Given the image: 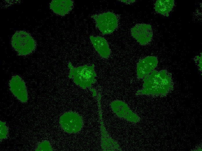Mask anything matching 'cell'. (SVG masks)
<instances>
[{
	"mask_svg": "<svg viewBox=\"0 0 202 151\" xmlns=\"http://www.w3.org/2000/svg\"><path fill=\"white\" fill-rule=\"evenodd\" d=\"M8 133V129L5 122H0V138L2 140L6 138Z\"/></svg>",
	"mask_w": 202,
	"mask_h": 151,
	"instance_id": "obj_13",
	"label": "cell"
},
{
	"mask_svg": "<svg viewBox=\"0 0 202 151\" xmlns=\"http://www.w3.org/2000/svg\"><path fill=\"white\" fill-rule=\"evenodd\" d=\"M89 38L95 49L100 55L103 58L109 57L111 51L107 40L100 36H90Z\"/></svg>",
	"mask_w": 202,
	"mask_h": 151,
	"instance_id": "obj_10",
	"label": "cell"
},
{
	"mask_svg": "<svg viewBox=\"0 0 202 151\" xmlns=\"http://www.w3.org/2000/svg\"><path fill=\"white\" fill-rule=\"evenodd\" d=\"M91 17L94 19L96 26L103 35L112 33L118 26V20L116 15L111 12L94 15Z\"/></svg>",
	"mask_w": 202,
	"mask_h": 151,
	"instance_id": "obj_4",
	"label": "cell"
},
{
	"mask_svg": "<svg viewBox=\"0 0 202 151\" xmlns=\"http://www.w3.org/2000/svg\"><path fill=\"white\" fill-rule=\"evenodd\" d=\"M68 66L70 69L69 77L72 78L74 82L83 89L90 87L96 81V74L93 64L91 66L85 65L74 68L70 62Z\"/></svg>",
	"mask_w": 202,
	"mask_h": 151,
	"instance_id": "obj_2",
	"label": "cell"
},
{
	"mask_svg": "<svg viewBox=\"0 0 202 151\" xmlns=\"http://www.w3.org/2000/svg\"><path fill=\"white\" fill-rule=\"evenodd\" d=\"M174 2L173 0H157L155 4V10L158 13L167 16L174 6Z\"/></svg>",
	"mask_w": 202,
	"mask_h": 151,
	"instance_id": "obj_11",
	"label": "cell"
},
{
	"mask_svg": "<svg viewBox=\"0 0 202 151\" xmlns=\"http://www.w3.org/2000/svg\"><path fill=\"white\" fill-rule=\"evenodd\" d=\"M10 91L19 101L23 103L27 101L28 94L25 82L18 75L12 76L9 82Z\"/></svg>",
	"mask_w": 202,
	"mask_h": 151,
	"instance_id": "obj_6",
	"label": "cell"
},
{
	"mask_svg": "<svg viewBox=\"0 0 202 151\" xmlns=\"http://www.w3.org/2000/svg\"><path fill=\"white\" fill-rule=\"evenodd\" d=\"M73 2L71 0H53L50 4V8L55 14L64 16L71 10Z\"/></svg>",
	"mask_w": 202,
	"mask_h": 151,
	"instance_id": "obj_9",
	"label": "cell"
},
{
	"mask_svg": "<svg viewBox=\"0 0 202 151\" xmlns=\"http://www.w3.org/2000/svg\"><path fill=\"white\" fill-rule=\"evenodd\" d=\"M59 123L62 129L69 134L76 133L81 129L83 125L82 117L76 113L67 112L59 118Z\"/></svg>",
	"mask_w": 202,
	"mask_h": 151,
	"instance_id": "obj_5",
	"label": "cell"
},
{
	"mask_svg": "<svg viewBox=\"0 0 202 151\" xmlns=\"http://www.w3.org/2000/svg\"><path fill=\"white\" fill-rule=\"evenodd\" d=\"M35 150L36 151H52L53 149L50 142L48 141L45 140L38 144Z\"/></svg>",
	"mask_w": 202,
	"mask_h": 151,
	"instance_id": "obj_12",
	"label": "cell"
},
{
	"mask_svg": "<svg viewBox=\"0 0 202 151\" xmlns=\"http://www.w3.org/2000/svg\"><path fill=\"white\" fill-rule=\"evenodd\" d=\"M131 34L140 45H145L151 40L153 34L152 26L149 24H137L131 29Z\"/></svg>",
	"mask_w": 202,
	"mask_h": 151,
	"instance_id": "obj_7",
	"label": "cell"
},
{
	"mask_svg": "<svg viewBox=\"0 0 202 151\" xmlns=\"http://www.w3.org/2000/svg\"><path fill=\"white\" fill-rule=\"evenodd\" d=\"M157 58L154 56H148L140 60L137 64L136 74L138 78L142 79L149 74L156 67L158 64Z\"/></svg>",
	"mask_w": 202,
	"mask_h": 151,
	"instance_id": "obj_8",
	"label": "cell"
},
{
	"mask_svg": "<svg viewBox=\"0 0 202 151\" xmlns=\"http://www.w3.org/2000/svg\"><path fill=\"white\" fill-rule=\"evenodd\" d=\"M11 45L20 56H25L32 53L36 47L35 40L28 32L23 30L16 31L11 39Z\"/></svg>",
	"mask_w": 202,
	"mask_h": 151,
	"instance_id": "obj_3",
	"label": "cell"
},
{
	"mask_svg": "<svg viewBox=\"0 0 202 151\" xmlns=\"http://www.w3.org/2000/svg\"><path fill=\"white\" fill-rule=\"evenodd\" d=\"M143 89L138 91L139 94L165 95L172 85L171 76L165 70L153 71L143 79Z\"/></svg>",
	"mask_w": 202,
	"mask_h": 151,
	"instance_id": "obj_1",
	"label": "cell"
}]
</instances>
